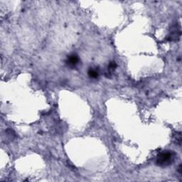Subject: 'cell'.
Listing matches in <instances>:
<instances>
[{"label": "cell", "mask_w": 182, "mask_h": 182, "mask_svg": "<svg viewBox=\"0 0 182 182\" xmlns=\"http://www.w3.org/2000/svg\"><path fill=\"white\" fill-rule=\"evenodd\" d=\"M175 154L171 151H164L159 154L157 159V164L160 167H167L174 162Z\"/></svg>", "instance_id": "cell-1"}, {"label": "cell", "mask_w": 182, "mask_h": 182, "mask_svg": "<svg viewBox=\"0 0 182 182\" xmlns=\"http://www.w3.org/2000/svg\"><path fill=\"white\" fill-rule=\"evenodd\" d=\"M116 67H117V65H116L115 62H111L109 65V69L114 70Z\"/></svg>", "instance_id": "cell-4"}, {"label": "cell", "mask_w": 182, "mask_h": 182, "mask_svg": "<svg viewBox=\"0 0 182 182\" xmlns=\"http://www.w3.org/2000/svg\"><path fill=\"white\" fill-rule=\"evenodd\" d=\"M88 75L92 78H96L98 77V72L95 69H91L88 71Z\"/></svg>", "instance_id": "cell-3"}, {"label": "cell", "mask_w": 182, "mask_h": 182, "mask_svg": "<svg viewBox=\"0 0 182 182\" xmlns=\"http://www.w3.org/2000/svg\"><path fill=\"white\" fill-rule=\"evenodd\" d=\"M67 65L68 66L71 67V68H73V67H75L79 63V58L77 55L75 54H73V55L70 56L68 57V59L66 61Z\"/></svg>", "instance_id": "cell-2"}]
</instances>
